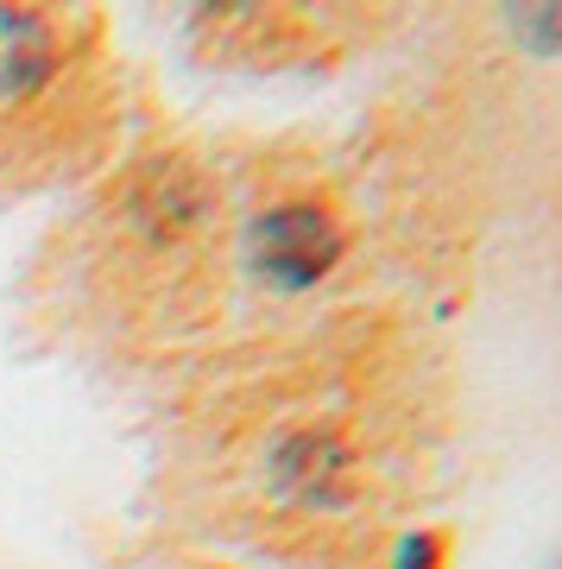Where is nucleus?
Returning a JSON list of instances; mask_svg holds the SVG:
<instances>
[{"mask_svg":"<svg viewBox=\"0 0 562 569\" xmlns=\"http://www.w3.org/2000/svg\"><path fill=\"white\" fill-rule=\"evenodd\" d=\"M51 70V26L39 13L0 7V89H26Z\"/></svg>","mask_w":562,"mask_h":569,"instance_id":"f03ea898","label":"nucleus"},{"mask_svg":"<svg viewBox=\"0 0 562 569\" xmlns=\"http://www.w3.org/2000/svg\"><path fill=\"white\" fill-rule=\"evenodd\" d=\"M253 253H260V272L279 284H310L322 279L335 253H342V234L322 216L317 203H279L253 228Z\"/></svg>","mask_w":562,"mask_h":569,"instance_id":"f257e3e1","label":"nucleus"}]
</instances>
